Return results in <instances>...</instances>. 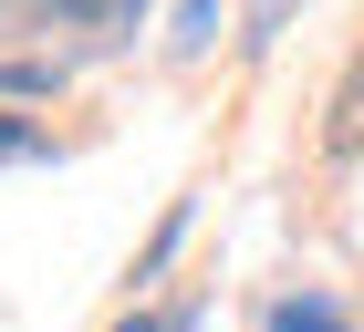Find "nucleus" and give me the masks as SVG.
Masks as SVG:
<instances>
[{
	"mask_svg": "<svg viewBox=\"0 0 364 332\" xmlns=\"http://www.w3.org/2000/svg\"><path fill=\"white\" fill-rule=\"evenodd\" d=\"M146 21V0H42V31H63L73 52H125Z\"/></svg>",
	"mask_w": 364,
	"mask_h": 332,
	"instance_id": "nucleus-1",
	"label": "nucleus"
},
{
	"mask_svg": "<svg viewBox=\"0 0 364 332\" xmlns=\"http://www.w3.org/2000/svg\"><path fill=\"white\" fill-rule=\"evenodd\" d=\"M323 145L333 156H364V62L333 83V114H323Z\"/></svg>",
	"mask_w": 364,
	"mask_h": 332,
	"instance_id": "nucleus-2",
	"label": "nucleus"
},
{
	"mask_svg": "<svg viewBox=\"0 0 364 332\" xmlns=\"http://www.w3.org/2000/svg\"><path fill=\"white\" fill-rule=\"evenodd\" d=\"M63 145L42 135V125H21V114H0V166H53Z\"/></svg>",
	"mask_w": 364,
	"mask_h": 332,
	"instance_id": "nucleus-3",
	"label": "nucleus"
},
{
	"mask_svg": "<svg viewBox=\"0 0 364 332\" xmlns=\"http://www.w3.org/2000/svg\"><path fill=\"white\" fill-rule=\"evenodd\" d=\"M219 42V0H177V52H208Z\"/></svg>",
	"mask_w": 364,
	"mask_h": 332,
	"instance_id": "nucleus-4",
	"label": "nucleus"
},
{
	"mask_svg": "<svg viewBox=\"0 0 364 332\" xmlns=\"http://www.w3.org/2000/svg\"><path fill=\"white\" fill-rule=\"evenodd\" d=\"M271 332H343L333 301H271Z\"/></svg>",
	"mask_w": 364,
	"mask_h": 332,
	"instance_id": "nucleus-5",
	"label": "nucleus"
},
{
	"mask_svg": "<svg viewBox=\"0 0 364 332\" xmlns=\"http://www.w3.org/2000/svg\"><path fill=\"white\" fill-rule=\"evenodd\" d=\"M0 94H63V62H0Z\"/></svg>",
	"mask_w": 364,
	"mask_h": 332,
	"instance_id": "nucleus-6",
	"label": "nucleus"
},
{
	"mask_svg": "<svg viewBox=\"0 0 364 332\" xmlns=\"http://www.w3.org/2000/svg\"><path fill=\"white\" fill-rule=\"evenodd\" d=\"M114 332H198V301H167V311H136V322H114Z\"/></svg>",
	"mask_w": 364,
	"mask_h": 332,
	"instance_id": "nucleus-7",
	"label": "nucleus"
},
{
	"mask_svg": "<svg viewBox=\"0 0 364 332\" xmlns=\"http://www.w3.org/2000/svg\"><path fill=\"white\" fill-rule=\"evenodd\" d=\"M0 31H42V0H0Z\"/></svg>",
	"mask_w": 364,
	"mask_h": 332,
	"instance_id": "nucleus-8",
	"label": "nucleus"
},
{
	"mask_svg": "<svg viewBox=\"0 0 364 332\" xmlns=\"http://www.w3.org/2000/svg\"><path fill=\"white\" fill-rule=\"evenodd\" d=\"M271 21H281V0H260V31H271Z\"/></svg>",
	"mask_w": 364,
	"mask_h": 332,
	"instance_id": "nucleus-9",
	"label": "nucleus"
}]
</instances>
